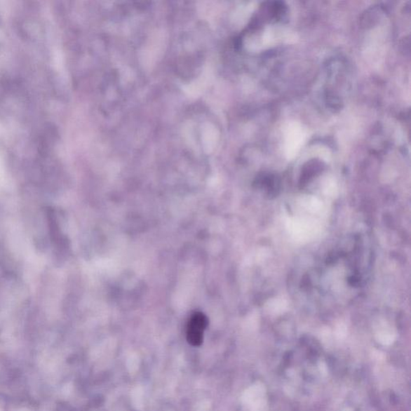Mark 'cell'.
I'll list each match as a JSON object with an SVG mask.
<instances>
[{
	"label": "cell",
	"mask_w": 411,
	"mask_h": 411,
	"mask_svg": "<svg viewBox=\"0 0 411 411\" xmlns=\"http://www.w3.org/2000/svg\"><path fill=\"white\" fill-rule=\"evenodd\" d=\"M208 325V318L203 313L194 314L189 320L187 329V339L193 346L202 345L203 332Z\"/></svg>",
	"instance_id": "obj_1"
}]
</instances>
